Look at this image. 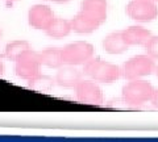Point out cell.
Masks as SVG:
<instances>
[{
	"mask_svg": "<svg viewBox=\"0 0 158 142\" xmlns=\"http://www.w3.org/2000/svg\"><path fill=\"white\" fill-rule=\"evenodd\" d=\"M83 74L88 76L91 80L98 83H113L120 79L121 68L113 65V63L102 61L100 58H91L90 61L85 63Z\"/></svg>",
	"mask_w": 158,
	"mask_h": 142,
	"instance_id": "cell-1",
	"label": "cell"
},
{
	"mask_svg": "<svg viewBox=\"0 0 158 142\" xmlns=\"http://www.w3.org/2000/svg\"><path fill=\"white\" fill-rule=\"evenodd\" d=\"M154 87L152 83L141 79L129 80L121 90L123 100L129 105H142L148 101H152Z\"/></svg>",
	"mask_w": 158,
	"mask_h": 142,
	"instance_id": "cell-2",
	"label": "cell"
},
{
	"mask_svg": "<svg viewBox=\"0 0 158 142\" xmlns=\"http://www.w3.org/2000/svg\"><path fill=\"white\" fill-rule=\"evenodd\" d=\"M156 71L154 59L148 54H140L129 58L121 67V74L127 80L141 79Z\"/></svg>",
	"mask_w": 158,
	"mask_h": 142,
	"instance_id": "cell-3",
	"label": "cell"
},
{
	"mask_svg": "<svg viewBox=\"0 0 158 142\" xmlns=\"http://www.w3.org/2000/svg\"><path fill=\"white\" fill-rule=\"evenodd\" d=\"M94 46L86 41H77L62 47V59L65 65H85L94 57Z\"/></svg>",
	"mask_w": 158,
	"mask_h": 142,
	"instance_id": "cell-4",
	"label": "cell"
},
{
	"mask_svg": "<svg viewBox=\"0 0 158 142\" xmlns=\"http://www.w3.org/2000/svg\"><path fill=\"white\" fill-rule=\"evenodd\" d=\"M127 14L137 22H150L158 16V8L153 0H132L127 6Z\"/></svg>",
	"mask_w": 158,
	"mask_h": 142,
	"instance_id": "cell-5",
	"label": "cell"
},
{
	"mask_svg": "<svg viewBox=\"0 0 158 142\" xmlns=\"http://www.w3.org/2000/svg\"><path fill=\"white\" fill-rule=\"evenodd\" d=\"M41 68V59H40V53L33 51L32 49H29L24 54L16 61L15 65V72L19 78L21 79L29 80L32 78L37 76Z\"/></svg>",
	"mask_w": 158,
	"mask_h": 142,
	"instance_id": "cell-6",
	"label": "cell"
},
{
	"mask_svg": "<svg viewBox=\"0 0 158 142\" xmlns=\"http://www.w3.org/2000/svg\"><path fill=\"white\" fill-rule=\"evenodd\" d=\"M75 95L79 101L90 105H100L103 103V92L94 80H81L75 87Z\"/></svg>",
	"mask_w": 158,
	"mask_h": 142,
	"instance_id": "cell-7",
	"label": "cell"
},
{
	"mask_svg": "<svg viewBox=\"0 0 158 142\" xmlns=\"http://www.w3.org/2000/svg\"><path fill=\"white\" fill-rule=\"evenodd\" d=\"M54 18V13L49 6L44 4H36L31 7L28 12V22L29 25L38 30H46Z\"/></svg>",
	"mask_w": 158,
	"mask_h": 142,
	"instance_id": "cell-8",
	"label": "cell"
},
{
	"mask_svg": "<svg viewBox=\"0 0 158 142\" xmlns=\"http://www.w3.org/2000/svg\"><path fill=\"white\" fill-rule=\"evenodd\" d=\"M82 71H79L75 66H63L58 68L56 75V83L62 88H75L78 83L82 80Z\"/></svg>",
	"mask_w": 158,
	"mask_h": 142,
	"instance_id": "cell-9",
	"label": "cell"
},
{
	"mask_svg": "<svg viewBox=\"0 0 158 142\" xmlns=\"http://www.w3.org/2000/svg\"><path fill=\"white\" fill-rule=\"evenodd\" d=\"M107 0H83L81 11L102 25L107 20Z\"/></svg>",
	"mask_w": 158,
	"mask_h": 142,
	"instance_id": "cell-10",
	"label": "cell"
},
{
	"mask_svg": "<svg viewBox=\"0 0 158 142\" xmlns=\"http://www.w3.org/2000/svg\"><path fill=\"white\" fill-rule=\"evenodd\" d=\"M123 37L128 46H145V43L152 37V32L144 26L133 25L123 30Z\"/></svg>",
	"mask_w": 158,
	"mask_h": 142,
	"instance_id": "cell-11",
	"label": "cell"
},
{
	"mask_svg": "<svg viewBox=\"0 0 158 142\" xmlns=\"http://www.w3.org/2000/svg\"><path fill=\"white\" fill-rule=\"evenodd\" d=\"M103 49L104 51L108 53V54L116 55V54H123L128 50L127 42L124 41V37H123V32H113L110 33L108 36L104 37L103 40Z\"/></svg>",
	"mask_w": 158,
	"mask_h": 142,
	"instance_id": "cell-12",
	"label": "cell"
},
{
	"mask_svg": "<svg viewBox=\"0 0 158 142\" xmlns=\"http://www.w3.org/2000/svg\"><path fill=\"white\" fill-rule=\"evenodd\" d=\"M70 22H71V30L78 34H90L92 32H95L100 26V24L96 20L87 16L82 11H79V13L73 20H70Z\"/></svg>",
	"mask_w": 158,
	"mask_h": 142,
	"instance_id": "cell-13",
	"label": "cell"
},
{
	"mask_svg": "<svg viewBox=\"0 0 158 142\" xmlns=\"http://www.w3.org/2000/svg\"><path fill=\"white\" fill-rule=\"evenodd\" d=\"M40 59L41 65L49 68H59L65 65L62 59V49L59 47H46L40 53Z\"/></svg>",
	"mask_w": 158,
	"mask_h": 142,
	"instance_id": "cell-14",
	"label": "cell"
},
{
	"mask_svg": "<svg viewBox=\"0 0 158 142\" xmlns=\"http://www.w3.org/2000/svg\"><path fill=\"white\" fill-rule=\"evenodd\" d=\"M71 32V22L62 17H54L50 25L46 28L45 33L52 38H63L67 37Z\"/></svg>",
	"mask_w": 158,
	"mask_h": 142,
	"instance_id": "cell-15",
	"label": "cell"
},
{
	"mask_svg": "<svg viewBox=\"0 0 158 142\" xmlns=\"http://www.w3.org/2000/svg\"><path fill=\"white\" fill-rule=\"evenodd\" d=\"M29 49H31V45H29V42H27V41L19 40V41L9 42L6 46V49H4V57L8 58L9 61L16 62Z\"/></svg>",
	"mask_w": 158,
	"mask_h": 142,
	"instance_id": "cell-16",
	"label": "cell"
},
{
	"mask_svg": "<svg viewBox=\"0 0 158 142\" xmlns=\"http://www.w3.org/2000/svg\"><path fill=\"white\" fill-rule=\"evenodd\" d=\"M54 84H56V79L48 76V75H41L38 74L37 76L32 78L28 80V87L36 91H41V92H49L53 90Z\"/></svg>",
	"mask_w": 158,
	"mask_h": 142,
	"instance_id": "cell-17",
	"label": "cell"
},
{
	"mask_svg": "<svg viewBox=\"0 0 158 142\" xmlns=\"http://www.w3.org/2000/svg\"><path fill=\"white\" fill-rule=\"evenodd\" d=\"M145 51L153 59H158V36H153L145 43Z\"/></svg>",
	"mask_w": 158,
	"mask_h": 142,
	"instance_id": "cell-18",
	"label": "cell"
},
{
	"mask_svg": "<svg viewBox=\"0 0 158 142\" xmlns=\"http://www.w3.org/2000/svg\"><path fill=\"white\" fill-rule=\"evenodd\" d=\"M152 104L156 109H158V88L154 90V94H153V97H152Z\"/></svg>",
	"mask_w": 158,
	"mask_h": 142,
	"instance_id": "cell-19",
	"label": "cell"
},
{
	"mask_svg": "<svg viewBox=\"0 0 158 142\" xmlns=\"http://www.w3.org/2000/svg\"><path fill=\"white\" fill-rule=\"evenodd\" d=\"M52 2H54V3H58V4H63V3L70 2V0H52Z\"/></svg>",
	"mask_w": 158,
	"mask_h": 142,
	"instance_id": "cell-20",
	"label": "cell"
},
{
	"mask_svg": "<svg viewBox=\"0 0 158 142\" xmlns=\"http://www.w3.org/2000/svg\"><path fill=\"white\" fill-rule=\"evenodd\" d=\"M4 74V65H3V62L0 61V75H3Z\"/></svg>",
	"mask_w": 158,
	"mask_h": 142,
	"instance_id": "cell-21",
	"label": "cell"
},
{
	"mask_svg": "<svg viewBox=\"0 0 158 142\" xmlns=\"http://www.w3.org/2000/svg\"><path fill=\"white\" fill-rule=\"evenodd\" d=\"M7 3H15V2H20V0H6Z\"/></svg>",
	"mask_w": 158,
	"mask_h": 142,
	"instance_id": "cell-22",
	"label": "cell"
},
{
	"mask_svg": "<svg viewBox=\"0 0 158 142\" xmlns=\"http://www.w3.org/2000/svg\"><path fill=\"white\" fill-rule=\"evenodd\" d=\"M156 75H157V78H158V66H156Z\"/></svg>",
	"mask_w": 158,
	"mask_h": 142,
	"instance_id": "cell-23",
	"label": "cell"
},
{
	"mask_svg": "<svg viewBox=\"0 0 158 142\" xmlns=\"http://www.w3.org/2000/svg\"><path fill=\"white\" fill-rule=\"evenodd\" d=\"M153 2H158V0H153Z\"/></svg>",
	"mask_w": 158,
	"mask_h": 142,
	"instance_id": "cell-24",
	"label": "cell"
}]
</instances>
